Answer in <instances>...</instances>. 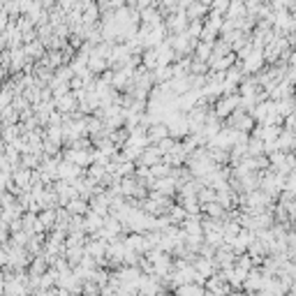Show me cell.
<instances>
[{
    "instance_id": "cell-1",
    "label": "cell",
    "mask_w": 296,
    "mask_h": 296,
    "mask_svg": "<svg viewBox=\"0 0 296 296\" xmlns=\"http://www.w3.org/2000/svg\"><path fill=\"white\" fill-rule=\"evenodd\" d=\"M276 111L283 118H290L292 114L296 111V102H294V97H290V100H280V102H276Z\"/></svg>"
},
{
    "instance_id": "cell-2",
    "label": "cell",
    "mask_w": 296,
    "mask_h": 296,
    "mask_svg": "<svg viewBox=\"0 0 296 296\" xmlns=\"http://www.w3.org/2000/svg\"><path fill=\"white\" fill-rule=\"evenodd\" d=\"M273 111H276V102H262V104L255 109V118L264 123V118H266L269 114H273Z\"/></svg>"
},
{
    "instance_id": "cell-3",
    "label": "cell",
    "mask_w": 296,
    "mask_h": 296,
    "mask_svg": "<svg viewBox=\"0 0 296 296\" xmlns=\"http://www.w3.org/2000/svg\"><path fill=\"white\" fill-rule=\"evenodd\" d=\"M262 51H255L250 58H248V63H246V69H250V72H255V69H259L262 67Z\"/></svg>"
},
{
    "instance_id": "cell-4",
    "label": "cell",
    "mask_w": 296,
    "mask_h": 296,
    "mask_svg": "<svg viewBox=\"0 0 296 296\" xmlns=\"http://www.w3.org/2000/svg\"><path fill=\"white\" fill-rule=\"evenodd\" d=\"M248 290H262V285H264V278H262V273H252L250 280H248Z\"/></svg>"
},
{
    "instance_id": "cell-5",
    "label": "cell",
    "mask_w": 296,
    "mask_h": 296,
    "mask_svg": "<svg viewBox=\"0 0 296 296\" xmlns=\"http://www.w3.org/2000/svg\"><path fill=\"white\" fill-rule=\"evenodd\" d=\"M250 153L252 155H262V153H264V141H259V139L250 141Z\"/></svg>"
},
{
    "instance_id": "cell-6",
    "label": "cell",
    "mask_w": 296,
    "mask_h": 296,
    "mask_svg": "<svg viewBox=\"0 0 296 296\" xmlns=\"http://www.w3.org/2000/svg\"><path fill=\"white\" fill-rule=\"evenodd\" d=\"M285 81L290 83V86H296V67H290V65H287V72H285Z\"/></svg>"
},
{
    "instance_id": "cell-7",
    "label": "cell",
    "mask_w": 296,
    "mask_h": 296,
    "mask_svg": "<svg viewBox=\"0 0 296 296\" xmlns=\"http://www.w3.org/2000/svg\"><path fill=\"white\" fill-rule=\"evenodd\" d=\"M285 37H287V44H290V49L296 51V30H294V32H287Z\"/></svg>"
},
{
    "instance_id": "cell-8",
    "label": "cell",
    "mask_w": 296,
    "mask_h": 296,
    "mask_svg": "<svg viewBox=\"0 0 296 296\" xmlns=\"http://www.w3.org/2000/svg\"><path fill=\"white\" fill-rule=\"evenodd\" d=\"M287 65H290V67H296V51H290V56H287Z\"/></svg>"
}]
</instances>
